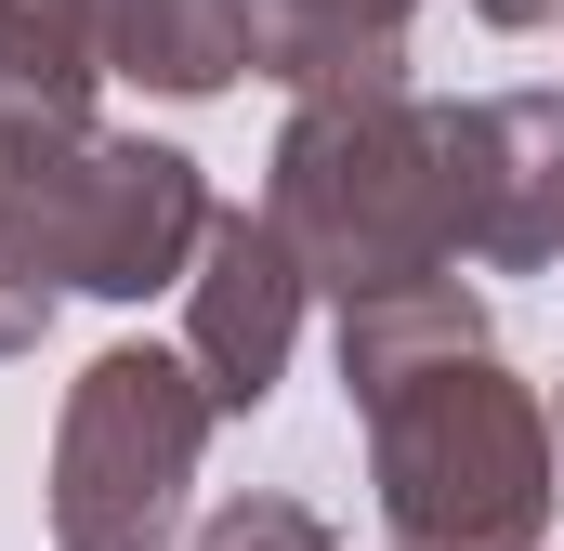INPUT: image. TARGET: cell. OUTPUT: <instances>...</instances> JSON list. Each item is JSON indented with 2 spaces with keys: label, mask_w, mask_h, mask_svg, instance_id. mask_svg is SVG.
I'll return each mask as SVG.
<instances>
[{
  "label": "cell",
  "mask_w": 564,
  "mask_h": 551,
  "mask_svg": "<svg viewBox=\"0 0 564 551\" xmlns=\"http://www.w3.org/2000/svg\"><path fill=\"white\" fill-rule=\"evenodd\" d=\"M368 486L394 551H552V395L486 355H446L421 381L368 395Z\"/></svg>",
  "instance_id": "2"
},
{
  "label": "cell",
  "mask_w": 564,
  "mask_h": 551,
  "mask_svg": "<svg viewBox=\"0 0 564 551\" xmlns=\"http://www.w3.org/2000/svg\"><path fill=\"white\" fill-rule=\"evenodd\" d=\"M171 551H341V526L315 499H289V486H237V499H210Z\"/></svg>",
  "instance_id": "11"
},
{
  "label": "cell",
  "mask_w": 564,
  "mask_h": 551,
  "mask_svg": "<svg viewBox=\"0 0 564 551\" xmlns=\"http://www.w3.org/2000/svg\"><path fill=\"white\" fill-rule=\"evenodd\" d=\"M263 224L289 237L302 289L328 315L394 302L473 263V197H459V106L408 93H328L289 106L276 158H263Z\"/></svg>",
  "instance_id": "1"
},
{
  "label": "cell",
  "mask_w": 564,
  "mask_h": 551,
  "mask_svg": "<svg viewBox=\"0 0 564 551\" xmlns=\"http://www.w3.org/2000/svg\"><path fill=\"white\" fill-rule=\"evenodd\" d=\"M552 460H564V395H552Z\"/></svg>",
  "instance_id": "14"
},
{
  "label": "cell",
  "mask_w": 564,
  "mask_h": 551,
  "mask_svg": "<svg viewBox=\"0 0 564 551\" xmlns=\"http://www.w3.org/2000/svg\"><path fill=\"white\" fill-rule=\"evenodd\" d=\"M210 381L158 342H106L53 420V551H171L210 460Z\"/></svg>",
  "instance_id": "4"
},
{
  "label": "cell",
  "mask_w": 564,
  "mask_h": 551,
  "mask_svg": "<svg viewBox=\"0 0 564 551\" xmlns=\"http://www.w3.org/2000/svg\"><path fill=\"white\" fill-rule=\"evenodd\" d=\"M473 26H499V40H525V26H564V0H473Z\"/></svg>",
  "instance_id": "13"
},
{
  "label": "cell",
  "mask_w": 564,
  "mask_h": 551,
  "mask_svg": "<svg viewBox=\"0 0 564 551\" xmlns=\"http://www.w3.org/2000/svg\"><path fill=\"white\" fill-rule=\"evenodd\" d=\"M408 40H421V0H263V79L289 106L408 93Z\"/></svg>",
  "instance_id": "8"
},
{
  "label": "cell",
  "mask_w": 564,
  "mask_h": 551,
  "mask_svg": "<svg viewBox=\"0 0 564 551\" xmlns=\"http://www.w3.org/2000/svg\"><path fill=\"white\" fill-rule=\"evenodd\" d=\"M106 0H0V132H93Z\"/></svg>",
  "instance_id": "9"
},
{
  "label": "cell",
  "mask_w": 564,
  "mask_h": 551,
  "mask_svg": "<svg viewBox=\"0 0 564 551\" xmlns=\"http://www.w3.org/2000/svg\"><path fill=\"white\" fill-rule=\"evenodd\" d=\"M106 79L210 106L263 79V0H106Z\"/></svg>",
  "instance_id": "7"
},
{
  "label": "cell",
  "mask_w": 564,
  "mask_h": 551,
  "mask_svg": "<svg viewBox=\"0 0 564 551\" xmlns=\"http://www.w3.org/2000/svg\"><path fill=\"white\" fill-rule=\"evenodd\" d=\"M302 263H289V237L263 224V197L250 210H210V250L184 276V368L210 381V408L224 420H263L289 381V355H302Z\"/></svg>",
  "instance_id": "5"
},
{
  "label": "cell",
  "mask_w": 564,
  "mask_h": 551,
  "mask_svg": "<svg viewBox=\"0 0 564 551\" xmlns=\"http://www.w3.org/2000/svg\"><path fill=\"white\" fill-rule=\"evenodd\" d=\"M328 355H341V408H368V395L421 381L446 355H486V289L473 276H433V289H394V302H355L328 328Z\"/></svg>",
  "instance_id": "10"
},
{
  "label": "cell",
  "mask_w": 564,
  "mask_h": 551,
  "mask_svg": "<svg viewBox=\"0 0 564 551\" xmlns=\"http://www.w3.org/2000/svg\"><path fill=\"white\" fill-rule=\"evenodd\" d=\"M210 171L184 144L144 132H0V250L40 276L53 302L93 289V302H144V289H184L210 250Z\"/></svg>",
  "instance_id": "3"
},
{
  "label": "cell",
  "mask_w": 564,
  "mask_h": 551,
  "mask_svg": "<svg viewBox=\"0 0 564 551\" xmlns=\"http://www.w3.org/2000/svg\"><path fill=\"white\" fill-rule=\"evenodd\" d=\"M459 197H473V263L499 276L564 263V79L459 106Z\"/></svg>",
  "instance_id": "6"
},
{
  "label": "cell",
  "mask_w": 564,
  "mask_h": 551,
  "mask_svg": "<svg viewBox=\"0 0 564 551\" xmlns=\"http://www.w3.org/2000/svg\"><path fill=\"white\" fill-rule=\"evenodd\" d=\"M40 328H53V289L0 250V368H13V355H40Z\"/></svg>",
  "instance_id": "12"
}]
</instances>
